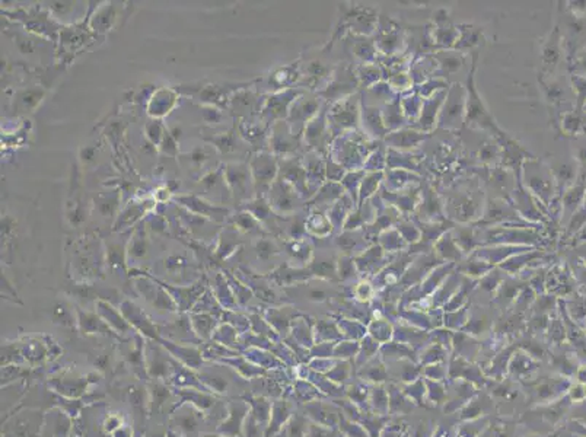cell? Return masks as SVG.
Instances as JSON below:
<instances>
[{
    "label": "cell",
    "mask_w": 586,
    "mask_h": 437,
    "mask_svg": "<svg viewBox=\"0 0 586 437\" xmlns=\"http://www.w3.org/2000/svg\"><path fill=\"white\" fill-rule=\"evenodd\" d=\"M436 60L443 70H447L449 73L459 70V67L464 64V57L461 56L459 53H452V51H440L436 56Z\"/></svg>",
    "instance_id": "obj_9"
},
{
    "label": "cell",
    "mask_w": 586,
    "mask_h": 437,
    "mask_svg": "<svg viewBox=\"0 0 586 437\" xmlns=\"http://www.w3.org/2000/svg\"><path fill=\"white\" fill-rule=\"evenodd\" d=\"M436 249L440 254L445 255V257H452V255H454V258L459 257V251H461L458 248V245L455 244V241H454V238L451 236V233L442 236V238L436 244Z\"/></svg>",
    "instance_id": "obj_11"
},
{
    "label": "cell",
    "mask_w": 586,
    "mask_h": 437,
    "mask_svg": "<svg viewBox=\"0 0 586 437\" xmlns=\"http://www.w3.org/2000/svg\"><path fill=\"white\" fill-rule=\"evenodd\" d=\"M379 70L375 66H370V64H365L363 67H361L359 70V75H358V81H361L362 83L370 85V83H375L379 79Z\"/></svg>",
    "instance_id": "obj_15"
},
{
    "label": "cell",
    "mask_w": 586,
    "mask_h": 437,
    "mask_svg": "<svg viewBox=\"0 0 586 437\" xmlns=\"http://www.w3.org/2000/svg\"><path fill=\"white\" fill-rule=\"evenodd\" d=\"M497 155H499V149H497L494 144H491V143H484V146H483L482 151H480V158H482L484 162L493 160L494 158H497Z\"/></svg>",
    "instance_id": "obj_18"
},
{
    "label": "cell",
    "mask_w": 586,
    "mask_h": 437,
    "mask_svg": "<svg viewBox=\"0 0 586 437\" xmlns=\"http://www.w3.org/2000/svg\"><path fill=\"white\" fill-rule=\"evenodd\" d=\"M359 104L356 97L346 98L334 108L333 118L340 127H356L359 121Z\"/></svg>",
    "instance_id": "obj_4"
},
{
    "label": "cell",
    "mask_w": 586,
    "mask_h": 437,
    "mask_svg": "<svg viewBox=\"0 0 586 437\" xmlns=\"http://www.w3.org/2000/svg\"><path fill=\"white\" fill-rule=\"evenodd\" d=\"M381 240H382V244H384V247H385V249H388V251H396V249H398V248H403V238L400 236V233H397V232H393V230H386V232H384V235L381 236Z\"/></svg>",
    "instance_id": "obj_16"
},
{
    "label": "cell",
    "mask_w": 586,
    "mask_h": 437,
    "mask_svg": "<svg viewBox=\"0 0 586 437\" xmlns=\"http://www.w3.org/2000/svg\"><path fill=\"white\" fill-rule=\"evenodd\" d=\"M443 98H447V92H440L431 97L428 101L423 102V108L420 113V127L424 130H431L435 125L436 116H439L440 108L443 105Z\"/></svg>",
    "instance_id": "obj_5"
},
{
    "label": "cell",
    "mask_w": 586,
    "mask_h": 437,
    "mask_svg": "<svg viewBox=\"0 0 586 437\" xmlns=\"http://www.w3.org/2000/svg\"><path fill=\"white\" fill-rule=\"evenodd\" d=\"M438 123L442 129H459L466 120V90L455 83L448 92L447 101L443 102Z\"/></svg>",
    "instance_id": "obj_2"
},
{
    "label": "cell",
    "mask_w": 586,
    "mask_h": 437,
    "mask_svg": "<svg viewBox=\"0 0 586 437\" xmlns=\"http://www.w3.org/2000/svg\"><path fill=\"white\" fill-rule=\"evenodd\" d=\"M559 59V48L554 40H550L547 43V46L543 50V62H544V67L548 66H556L554 63Z\"/></svg>",
    "instance_id": "obj_14"
},
{
    "label": "cell",
    "mask_w": 586,
    "mask_h": 437,
    "mask_svg": "<svg viewBox=\"0 0 586 437\" xmlns=\"http://www.w3.org/2000/svg\"><path fill=\"white\" fill-rule=\"evenodd\" d=\"M421 209H423V211H424L426 214H428L429 217H432V216L438 214V213H439V210H440V203H439V200H438L433 194L426 195L424 202H423V204H421Z\"/></svg>",
    "instance_id": "obj_17"
},
{
    "label": "cell",
    "mask_w": 586,
    "mask_h": 437,
    "mask_svg": "<svg viewBox=\"0 0 586 437\" xmlns=\"http://www.w3.org/2000/svg\"><path fill=\"white\" fill-rule=\"evenodd\" d=\"M522 168L526 178V188H529L532 194H536L538 200L541 198L544 203H547L550 188H552V181H550V176L545 174V169L536 159H526Z\"/></svg>",
    "instance_id": "obj_3"
},
{
    "label": "cell",
    "mask_w": 586,
    "mask_h": 437,
    "mask_svg": "<svg viewBox=\"0 0 586 437\" xmlns=\"http://www.w3.org/2000/svg\"><path fill=\"white\" fill-rule=\"evenodd\" d=\"M375 51H377V50H375L374 43L369 41V40L362 39V40H359L356 44H354V54H356V56H358L359 59H362V60H366V62L374 60Z\"/></svg>",
    "instance_id": "obj_12"
},
{
    "label": "cell",
    "mask_w": 586,
    "mask_h": 437,
    "mask_svg": "<svg viewBox=\"0 0 586 437\" xmlns=\"http://www.w3.org/2000/svg\"><path fill=\"white\" fill-rule=\"evenodd\" d=\"M454 238V236H452ZM455 244L458 245V248L461 251H470L474 247V236H473V230L470 228L467 229H459L458 230V238L455 240Z\"/></svg>",
    "instance_id": "obj_13"
},
{
    "label": "cell",
    "mask_w": 586,
    "mask_h": 437,
    "mask_svg": "<svg viewBox=\"0 0 586 437\" xmlns=\"http://www.w3.org/2000/svg\"><path fill=\"white\" fill-rule=\"evenodd\" d=\"M363 125L368 133L374 137H381L386 132L384 118L375 106H363Z\"/></svg>",
    "instance_id": "obj_6"
},
{
    "label": "cell",
    "mask_w": 586,
    "mask_h": 437,
    "mask_svg": "<svg viewBox=\"0 0 586 437\" xmlns=\"http://www.w3.org/2000/svg\"><path fill=\"white\" fill-rule=\"evenodd\" d=\"M515 213L506 206V203L501 202V200H491L487 206L483 225H491V223H501L505 222L506 218H512Z\"/></svg>",
    "instance_id": "obj_7"
},
{
    "label": "cell",
    "mask_w": 586,
    "mask_h": 437,
    "mask_svg": "<svg viewBox=\"0 0 586 437\" xmlns=\"http://www.w3.org/2000/svg\"><path fill=\"white\" fill-rule=\"evenodd\" d=\"M381 178H382V172H372V174H369L368 176L363 178L362 184H361V190H359V195H361L362 202H363V200H366L369 195L375 193V190L378 188L379 182H381Z\"/></svg>",
    "instance_id": "obj_10"
},
{
    "label": "cell",
    "mask_w": 586,
    "mask_h": 437,
    "mask_svg": "<svg viewBox=\"0 0 586 437\" xmlns=\"http://www.w3.org/2000/svg\"><path fill=\"white\" fill-rule=\"evenodd\" d=\"M423 139H424L423 134L417 132H410V130H403V132L393 133L388 136L389 144L393 146V148H398V149L414 148V146H417Z\"/></svg>",
    "instance_id": "obj_8"
},
{
    "label": "cell",
    "mask_w": 586,
    "mask_h": 437,
    "mask_svg": "<svg viewBox=\"0 0 586 437\" xmlns=\"http://www.w3.org/2000/svg\"><path fill=\"white\" fill-rule=\"evenodd\" d=\"M475 60H477V56H474L473 70L470 73L467 89H466V120H464V123H467L470 127H475V129L489 130L496 136L497 140H501L506 136V133H503L499 129V127H497V124L494 123V118L487 111V108H486L484 102L482 101L480 95H478V90L475 88V82H474V71H475V64H477Z\"/></svg>",
    "instance_id": "obj_1"
}]
</instances>
